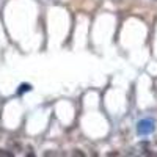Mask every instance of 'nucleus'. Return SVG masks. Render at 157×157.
<instances>
[{
    "label": "nucleus",
    "mask_w": 157,
    "mask_h": 157,
    "mask_svg": "<svg viewBox=\"0 0 157 157\" xmlns=\"http://www.w3.org/2000/svg\"><path fill=\"white\" fill-rule=\"evenodd\" d=\"M155 129V123L151 120V118H145V120H140L137 123V132L138 135H149L154 132Z\"/></svg>",
    "instance_id": "obj_1"
},
{
    "label": "nucleus",
    "mask_w": 157,
    "mask_h": 157,
    "mask_svg": "<svg viewBox=\"0 0 157 157\" xmlns=\"http://www.w3.org/2000/svg\"><path fill=\"white\" fill-rule=\"evenodd\" d=\"M32 90V86L29 85V83H22L21 86H19V90H17V94H22V93H25V91H30Z\"/></svg>",
    "instance_id": "obj_2"
}]
</instances>
